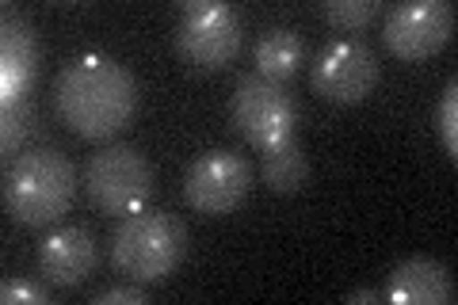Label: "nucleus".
Wrapping results in <instances>:
<instances>
[{
    "label": "nucleus",
    "instance_id": "9",
    "mask_svg": "<svg viewBox=\"0 0 458 305\" xmlns=\"http://www.w3.org/2000/svg\"><path fill=\"white\" fill-rule=\"evenodd\" d=\"M378 54L363 38H333L328 47L318 50L310 65L313 92L333 99V104H363L378 89Z\"/></svg>",
    "mask_w": 458,
    "mask_h": 305
},
{
    "label": "nucleus",
    "instance_id": "16",
    "mask_svg": "<svg viewBox=\"0 0 458 305\" xmlns=\"http://www.w3.org/2000/svg\"><path fill=\"white\" fill-rule=\"evenodd\" d=\"M318 12H321L325 23L336 27V31H363L370 20H378L382 4L378 0H321Z\"/></svg>",
    "mask_w": 458,
    "mask_h": 305
},
{
    "label": "nucleus",
    "instance_id": "3",
    "mask_svg": "<svg viewBox=\"0 0 458 305\" xmlns=\"http://www.w3.org/2000/svg\"><path fill=\"white\" fill-rule=\"evenodd\" d=\"M188 252V225L168 210L123 214L111 233V267L134 283H165Z\"/></svg>",
    "mask_w": 458,
    "mask_h": 305
},
{
    "label": "nucleus",
    "instance_id": "14",
    "mask_svg": "<svg viewBox=\"0 0 458 305\" xmlns=\"http://www.w3.org/2000/svg\"><path fill=\"white\" fill-rule=\"evenodd\" d=\"M260 180L276 195H298L310 180V157L298 138H286L271 149H260Z\"/></svg>",
    "mask_w": 458,
    "mask_h": 305
},
{
    "label": "nucleus",
    "instance_id": "13",
    "mask_svg": "<svg viewBox=\"0 0 458 305\" xmlns=\"http://www.w3.org/2000/svg\"><path fill=\"white\" fill-rule=\"evenodd\" d=\"M302 35L294 31V27H286V23H271L267 31L256 38V50H252V62L256 69L252 72H260V77L267 80H279L286 84L298 72V65H302Z\"/></svg>",
    "mask_w": 458,
    "mask_h": 305
},
{
    "label": "nucleus",
    "instance_id": "5",
    "mask_svg": "<svg viewBox=\"0 0 458 305\" xmlns=\"http://www.w3.org/2000/svg\"><path fill=\"white\" fill-rule=\"evenodd\" d=\"M229 123L260 153L286 138H294L298 104H294V96L286 92V84L267 80L260 72H245V77H237V89L229 96Z\"/></svg>",
    "mask_w": 458,
    "mask_h": 305
},
{
    "label": "nucleus",
    "instance_id": "6",
    "mask_svg": "<svg viewBox=\"0 0 458 305\" xmlns=\"http://www.w3.org/2000/svg\"><path fill=\"white\" fill-rule=\"evenodd\" d=\"M241 12L218 0H188L176 23V54L195 69H225L241 50Z\"/></svg>",
    "mask_w": 458,
    "mask_h": 305
},
{
    "label": "nucleus",
    "instance_id": "17",
    "mask_svg": "<svg viewBox=\"0 0 458 305\" xmlns=\"http://www.w3.org/2000/svg\"><path fill=\"white\" fill-rule=\"evenodd\" d=\"M436 134L443 141V153L458 157V80L454 77L443 84V96L436 104Z\"/></svg>",
    "mask_w": 458,
    "mask_h": 305
},
{
    "label": "nucleus",
    "instance_id": "8",
    "mask_svg": "<svg viewBox=\"0 0 458 305\" xmlns=\"http://www.w3.org/2000/svg\"><path fill=\"white\" fill-rule=\"evenodd\" d=\"M454 35V4L451 0H401L386 8L382 42L401 62H424L443 50Z\"/></svg>",
    "mask_w": 458,
    "mask_h": 305
},
{
    "label": "nucleus",
    "instance_id": "20",
    "mask_svg": "<svg viewBox=\"0 0 458 305\" xmlns=\"http://www.w3.org/2000/svg\"><path fill=\"white\" fill-rule=\"evenodd\" d=\"M352 305H363V301H386V290L382 286H360V290H352L348 294Z\"/></svg>",
    "mask_w": 458,
    "mask_h": 305
},
{
    "label": "nucleus",
    "instance_id": "19",
    "mask_svg": "<svg viewBox=\"0 0 458 305\" xmlns=\"http://www.w3.org/2000/svg\"><path fill=\"white\" fill-rule=\"evenodd\" d=\"M0 298L4 301H35V305H50L54 294L42 283H23V279H4L0 283Z\"/></svg>",
    "mask_w": 458,
    "mask_h": 305
},
{
    "label": "nucleus",
    "instance_id": "2",
    "mask_svg": "<svg viewBox=\"0 0 458 305\" xmlns=\"http://www.w3.org/2000/svg\"><path fill=\"white\" fill-rule=\"evenodd\" d=\"M77 199V165L57 145H31L4 168L8 217L31 229H50Z\"/></svg>",
    "mask_w": 458,
    "mask_h": 305
},
{
    "label": "nucleus",
    "instance_id": "12",
    "mask_svg": "<svg viewBox=\"0 0 458 305\" xmlns=\"http://www.w3.org/2000/svg\"><path fill=\"white\" fill-rule=\"evenodd\" d=\"M386 301L397 305H451L454 301V275L447 264L432 256H409L386 279Z\"/></svg>",
    "mask_w": 458,
    "mask_h": 305
},
{
    "label": "nucleus",
    "instance_id": "4",
    "mask_svg": "<svg viewBox=\"0 0 458 305\" xmlns=\"http://www.w3.org/2000/svg\"><path fill=\"white\" fill-rule=\"evenodd\" d=\"M81 183L99 210L123 217L149 202L157 187V172L134 141H107L89 157Z\"/></svg>",
    "mask_w": 458,
    "mask_h": 305
},
{
    "label": "nucleus",
    "instance_id": "7",
    "mask_svg": "<svg viewBox=\"0 0 458 305\" xmlns=\"http://www.w3.org/2000/svg\"><path fill=\"white\" fill-rule=\"evenodd\" d=\"M256 183V168L245 153L237 149H207L199 153L188 165V176H183V199L188 207L207 214V217H222L229 210H237L241 202L249 199Z\"/></svg>",
    "mask_w": 458,
    "mask_h": 305
},
{
    "label": "nucleus",
    "instance_id": "11",
    "mask_svg": "<svg viewBox=\"0 0 458 305\" xmlns=\"http://www.w3.org/2000/svg\"><path fill=\"white\" fill-rule=\"evenodd\" d=\"M99 267V244L84 225H50L38 241V271L57 290H77Z\"/></svg>",
    "mask_w": 458,
    "mask_h": 305
},
{
    "label": "nucleus",
    "instance_id": "18",
    "mask_svg": "<svg viewBox=\"0 0 458 305\" xmlns=\"http://www.w3.org/2000/svg\"><path fill=\"white\" fill-rule=\"evenodd\" d=\"M114 301H131V305H146L149 301V290L146 283H114V286H104L92 294V305H114Z\"/></svg>",
    "mask_w": 458,
    "mask_h": 305
},
{
    "label": "nucleus",
    "instance_id": "1",
    "mask_svg": "<svg viewBox=\"0 0 458 305\" xmlns=\"http://www.w3.org/2000/svg\"><path fill=\"white\" fill-rule=\"evenodd\" d=\"M54 107L77 138L107 141L134 123L138 77L111 54H77L54 77Z\"/></svg>",
    "mask_w": 458,
    "mask_h": 305
},
{
    "label": "nucleus",
    "instance_id": "15",
    "mask_svg": "<svg viewBox=\"0 0 458 305\" xmlns=\"http://www.w3.org/2000/svg\"><path fill=\"white\" fill-rule=\"evenodd\" d=\"M38 130V114L35 104H16V107H4V123H0V145H4V161H16V157L27 149V141Z\"/></svg>",
    "mask_w": 458,
    "mask_h": 305
},
{
    "label": "nucleus",
    "instance_id": "10",
    "mask_svg": "<svg viewBox=\"0 0 458 305\" xmlns=\"http://www.w3.org/2000/svg\"><path fill=\"white\" fill-rule=\"evenodd\" d=\"M38 77H42L38 31L20 8L4 4V23H0V104L4 107L27 104Z\"/></svg>",
    "mask_w": 458,
    "mask_h": 305
}]
</instances>
